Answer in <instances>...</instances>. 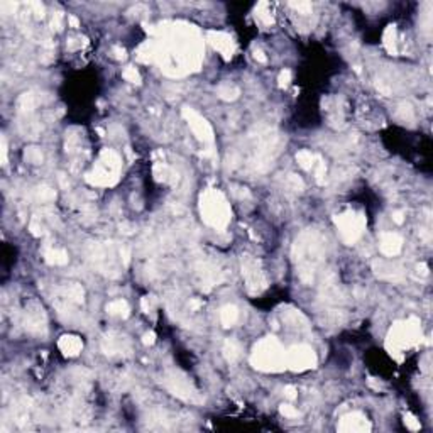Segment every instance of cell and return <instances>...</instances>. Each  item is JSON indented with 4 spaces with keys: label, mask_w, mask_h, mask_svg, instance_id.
<instances>
[{
    "label": "cell",
    "mask_w": 433,
    "mask_h": 433,
    "mask_svg": "<svg viewBox=\"0 0 433 433\" xmlns=\"http://www.w3.org/2000/svg\"><path fill=\"white\" fill-rule=\"evenodd\" d=\"M154 61L168 76H184L198 71L203 61V41L195 25L183 22L161 24L156 29Z\"/></svg>",
    "instance_id": "cell-1"
},
{
    "label": "cell",
    "mask_w": 433,
    "mask_h": 433,
    "mask_svg": "<svg viewBox=\"0 0 433 433\" xmlns=\"http://www.w3.org/2000/svg\"><path fill=\"white\" fill-rule=\"evenodd\" d=\"M325 256V242L318 232L308 229L298 235L293 244V257L296 262L300 279L306 284H311L315 279L316 269L320 267Z\"/></svg>",
    "instance_id": "cell-2"
},
{
    "label": "cell",
    "mask_w": 433,
    "mask_h": 433,
    "mask_svg": "<svg viewBox=\"0 0 433 433\" xmlns=\"http://www.w3.org/2000/svg\"><path fill=\"white\" fill-rule=\"evenodd\" d=\"M200 213L205 224L215 230H225L232 219L230 203L216 188H208L200 195Z\"/></svg>",
    "instance_id": "cell-3"
},
{
    "label": "cell",
    "mask_w": 433,
    "mask_h": 433,
    "mask_svg": "<svg viewBox=\"0 0 433 433\" xmlns=\"http://www.w3.org/2000/svg\"><path fill=\"white\" fill-rule=\"evenodd\" d=\"M251 364L262 372H281L286 369V350L276 337H264L252 348Z\"/></svg>",
    "instance_id": "cell-4"
},
{
    "label": "cell",
    "mask_w": 433,
    "mask_h": 433,
    "mask_svg": "<svg viewBox=\"0 0 433 433\" xmlns=\"http://www.w3.org/2000/svg\"><path fill=\"white\" fill-rule=\"evenodd\" d=\"M421 342V327L420 320L416 316H411L408 320L396 321L391 327L386 337V348L393 357L401 359V356Z\"/></svg>",
    "instance_id": "cell-5"
},
{
    "label": "cell",
    "mask_w": 433,
    "mask_h": 433,
    "mask_svg": "<svg viewBox=\"0 0 433 433\" xmlns=\"http://www.w3.org/2000/svg\"><path fill=\"white\" fill-rule=\"evenodd\" d=\"M120 170H122L120 156L112 149H103L93 170L87 174V181L93 186H114L120 178Z\"/></svg>",
    "instance_id": "cell-6"
},
{
    "label": "cell",
    "mask_w": 433,
    "mask_h": 433,
    "mask_svg": "<svg viewBox=\"0 0 433 433\" xmlns=\"http://www.w3.org/2000/svg\"><path fill=\"white\" fill-rule=\"evenodd\" d=\"M240 269H242V278H244L247 293L252 294V296H257V294H261L262 291H266L267 278L257 257L244 254L240 257Z\"/></svg>",
    "instance_id": "cell-7"
},
{
    "label": "cell",
    "mask_w": 433,
    "mask_h": 433,
    "mask_svg": "<svg viewBox=\"0 0 433 433\" xmlns=\"http://www.w3.org/2000/svg\"><path fill=\"white\" fill-rule=\"evenodd\" d=\"M335 225L340 234V239L344 244L352 246L361 239L366 229V215L362 212H354L348 210L335 216Z\"/></svg>",
    "instance_id": "cell-8"
},
{
    "label": "cell",
    "mask_w": 433,
    "mask_h": 433,
    "mask_svg": "<svg viewBox=\"0 0 433 433\" xmlns=\"http://www.w3.org/2000/svg\"><path fill=\"white\" fill-rule=\"evenodd\" d=\"M165 388L174 394L176 398L186 401V403H203V398L200 396L198 389L193 386V383L179 371H170L163 377Z\"/></svg>",
    "instance_id": "cell-9"
},
{
    "label": "cell",
    "mask_w": 433,
    "mask_h": 433,
    "mask_svg": "<svg viewBox=\"0 0 433 433\" xmlns=\"http://www.w3.org/2000/svg\"><path fill=\"white\" fill-rule=\"evenodd\" d=\"M286 367L293 372H305L316 367V354L310 345L298 344L286 350Z\"/></svg>",
    "instance_id": "cell-10"
},
{
    "label": "cell",
    "mask_w": 433,
    "mask_h": 433,
    "mask_svg": "<svg viewBox=\"0 0 433 433\" xmlns=\"http://www.w3.org/2000/svg\"><path fill=\"white\" fill-rule=\"evenodd\" d=\"M181 115H183V119L186 120L188 127L192 129V132L195 136H197L198 141L207 142V144L213 142V139H215V137H213V129H212V125H210V122L203 117V115H200L197 110L192 109V107H183Z\"/></svg>",
    "instance_id": "cell-11"
},
{
    "label": "cell",
    "mask_w": 433,
    "mask_h": 433,
    "mask_svg": "<svg viewBox=\"0 0 433 433\" xmlns=\"http://www.w3.org/2000/svg\"><path fill=\"white\" fill-rule=\"evenodd\" d=\"M207 41L212 44V47L215 51H219L220 55L224 56V60L229 61L234 58L235 51H237V44H235V41L230 34L222 33V31H208Z\"/></svg>",
    "instance_id": "cell-12"
},
{
    "label": "cell",
    "mask_w": 433,
    "mask_h": 433,
    "mask_svg": "<svg viewBox=\"0 0 433 433\" xmlns=\"http://www.w3.org/2000/svg\"><path fill=\"white\" fill-rule=\"evenodd\" d=\"M371 428L372 426L369 423L367 416L361 411H352V413L344 415L337 425V430L344 433H366L371 431Z\"/></svg>",
    "instance_id": "cell-13"
},
{
    "label": "cell",
    "mask_w": 433,
    "mask_h": 433,
    "mask_svg": "<svg viewBox=\"0 0 433 433\" xmlns=\"http://www.w3.org/2000/svg\"><path fill=\"white\" fill-rule=\"evenodd\" d=\"M46 313L43 306L38 305L36 302L31 303L24 311V327L28 329L31 334H44L46 332Z\"/></svg>",
    "instance_id": "cell-14"
},
{
    "label": "cell",
    "mask_w": 433,
    "mask_h": 433,
    "mask_svg": "<svg viewBox=\"0 0 433 433\" xmlns=\"http://www.w3.org/2000/svg\"><path fill=\"white\" fill-rule=\"evenodd\" d=\"M372 269L374 274L379 279H384V281H401L403 279V269H401L398 264H391V262H384V261H374L372 262Z\"/></svg>",
    "instance_id": "cell-15"
},
{
    "label": "cell",
    "mask_w": 433,
    "mask_h": 433,
    "mask_svg": "<svg viewBox=\"0 0 433 433\" xmlns=\"http://www.w3.org/2000/svg\"><path fill=\"white\" fill-rule=\"evenodd\" d=\"M401 249H403V239L394 234V232H384L379 239V251L383 256L386 257H394L398 256Z\"/></svg>",
    "instance_id": "cell-16"
},
{
    "label": "cell",
    "mask_w": 433,
    "mask_h": 433,
    "mask_svg": "<svg viewBox=\"0 0 433 433\" xmlns=\"http://www.w3.org/2000/svg\"><path fill=\"white\" fill-rule=\"evenodd\" d=\"M125 348H129V340L125 337L120 335H107L102 340V350L107 354V356H114V354H120L124 352Z\"/></svg>",
    "instance_id": "cell-17"
},
{
    "label": "cell",
    "mask_w": 433,
    "mask_h": 433,
    "mask_svg": "<svg viewBox=\"0 0 433 433\" xmlns=\"http://www.w3.org/2000/svg\"><path fill=\"white\" fill-rule=\"evenodd\" d=\"M58 347H60V350L65 354L66 357H76L78 354L82 352L83 342L80 337H76V335H63L60 342H58Z\"/></svg>",
    "instance_id": "cell-18"
},
{
    "label": "cell",
    "mask_w": 433,
    "mask_h": 433,
    "mask_svg": "<svg viewBox=\"0 0 433 433\" xmlns=\"http://www.w3.org/2000/svg\"><path fill=\"white\" fill-rule=\"evenodd\" d=\"M43 95L44 93H36V92H25L17 100V110L22 114L33 112L39 103H43Z\"/></svg>",
    "instance_id": "cell-19"
},
{
    "label": "cell",
    "mask_w": 433,
    "mask_h": 433,
    "mask_svg": "<svg viewBox=\"0 0 433 433\" xmlns=\"http://www.w3.org/2000/svg\"><path fill=\"white\" fill-rule=\"evenodd\" d=\"M283 321L288 327H291V329H296V330H306V329H308V320H306V316L300 310L288 308L286 311H283Z\"/></svg>",
    "instance_id": "cell-20"
},
{
    "label": "cell",
    "mask_w": 433,
    "mask_h": 433,
    "mask_svg": "<svg viewBox=\"0 0 433 433\" xmlns=\"http://www.w3.org/2000/svg\"><path fill=\"white\" fill-rule=\"evenodd\" d=\"M254 17H256V22H259L261 25H264V28H269V25L274 24L271 5H269L267 2H259L256 5Z\"/></svg>",
    "instance_id": "cell-21"
},
{
    "label": "cell",
    "mask_w": 433,
    "mask_h": 433,
    "mask_svg": "<svg viewBox=\"0 0 433 433\" xmlns=\"http://www.w3.org/2000/svg\"><path fill=\"white\" fill-rule=\"evenodd\" d=\"M383 44L389 55H398V34H396V25H388L383 36Z\"/></svg>",
    "instance_id": "cell-22"
},
{
    "label": "cell",
    "mask_w": 433,
    "mask_h": 433,
    "mask_svg": "<svg viewBox=\"0 0 433 433\" xmlns=\"http://www.w3.org/2000/svg\"><path fill=\"white\" fill-rule=\"evenodd\" d=\"M237 320H239V310H237V306L225 305L224 308L220 310V321H222V325H224L225 329H230V327H234L237 323Z\"/></svg>",
    "instance_id": "cell-23"
},
{
    "label": "cell",
    "mask_w": 433,
    "mask_h": 433,
    "mask_svg": "<svg viewBox=\"0 0 433 433\" xmlns=\"http://www.w3.org/2000/svg\"><path fill=\"white\" fill-rule=\"evenodd\" d=\"M83 296H85V291L80 284L76 283H71L63 289V298H66L70 303H75V305H82L83 303Z\"/></svg>",
    "instance_id": "cell-24"
},
{
    "label": "cell",
    "mask_w": 433,
    "mask_h": 433,
    "mask_svg": "<svg viewBox=\"0 0 433 433\" xmlns=\"http://www.w3.org/2000/svg\"><path fill=\"white\" fill-rule=\"evenodd\" d=\"M44 259L51 266H65L68 262V252L65 249H47L44 252Z\"/></svg>",
    "instance_id": "cell-25"
},
{
    "label": "cell",
    "mask_w": 433,
    "mask_h": 433,
    "mask_svg": "<svg viewBox=\"0 0 433 433\" xmlns=\"http://www.w3.org/2000/svg\"><path fill=\"white\" fill-rule=\"evenodd\" d=\"M216 95H219L222 100H225V102H232V100L239 98L240 90L235 85H232V83H222V85H219V88H216Z\"/></svg>",
    "instance_id": "cell-26"
},
{
    "label": "cell",
    "mask_w": 433,
    "mask_h": 433,
    "mask_svg": "<svg viewBox=\"0 0 433 433\" xmlns=\"http://www.w3.org/2000/svg\"><path fill=\"white\" fill-rule=\"evenodd\" d=\"M107 311L114 316H122V318H127L130 308H129V305L125 300H114V302H110L107 305Z\"/></svg>",
    "instance_id": "cell-27"
},
{
    "label": "cell",
    "mask_w": 433,
    "mask_h": 433,
    "mask_svg": "<svg viewBox=\"0 0 433 433\" xmlns=\"http://www.w3.org/2000/svg\"><path fill=\"white\" fill-rule=\"evenodd\" d=\"M296 161H298V165L303 168V170L310 171V170H313V166L316 163V156L311 151H308V149H302V151L296 152Z\"/></svg>",
    "instance_id": "cell-28"
},
{
    "label": "cell",
    "mask_w": 433,
    "mask_h": 433,
    "mask_svg": "<svg viewBox=\"0 0 433 433\" xmlns=\"http://www.w3.org/2000/svg\"><path fill=\"white\" fill-rule=\"evenodd\" d=\"M136 58L142 63H154V43L147 41L136 52Z\"/></svg>",
    "instance_id": "cell-29"
},
{
    "label": "cell",
    "mask_w": 433,
    "mask_h": 433,
    "mask_svg": "<svg viewBox=\"0 0 433 433\" xmlns=\"http://www.w3.org/2000/svg\"><path fill=\"white\" fill-rule=\"evenodd\" d=\"M222 352H224V356H225V359L229 362H235L237 359H239V356H240V347H239V344H237L235 340H225L224 342V347H222Z\"/></svg>",
    "instance_id": "cell-30"
},
{
    "label": "cell",
    "mask_w": 433,
    "mask_h": 433,
    "mask_svg": "<svg viewBox=\"0 0 433 433\" xmlns=\"http://www.w3.org/2000/svg\"><path fill=\"white\" fill-rule=\"evenodd\" d=\"M152 173H154V178L157 179V181H163V183H168L173 179V171L168 168L165 163H157V165L154 166V170H152Z\"/></svg>",
    "instance_id": "cell-31"
},
{
    "label": "cell",
    "mask_w": 433,
    "mask_h": 433,
    "mask_svg": "<svg viewBox=\"0 0 433 433\" xmlns=\"http://www.w3.org/2000/svg\"><path fill=\"white\" fill-rule=\"evenodd\" d=\"M24 159L28 163H31V165H41L44 159V156H43V152H41L39 147H28L24 152Z\"/></svg>",
    "instance_id": "cell-32"
},
{
    "label": "cell",
    "mask_w": 433,
    "mask_h": 433,
    "mask_svg": "<svg viewBox=\"0 0 433 433\" xmlns=\"http://www.w3.org/2000/svg\"><path fill=\"white\" fill-rule=\"evenodd\" d=\"M36 195H38V198L41 200V202H51V200L56 198L55 190H51L49 186H39L38 190H36Z\"/></svg>",
    "instance_id": "cell-33"
},
{
    "label": "cell",
    "mask_w": 433,
    "mask_h": 433,
    "mask_svg": "<svg viewBox=\"0 0 433 433\" xmlns=\"http://www.w3.org/2000/svg\"><path fill=\"white\" fill-rule=\"evenodd\" d=\"M122 76H124L129 83H136V85H139V83H141V75H139V71H137L134 66H127V68H125L124 73H122Z\"/></svg>",
    "instance_id": "cell-34"
},
{
    "label": "cell",
    "mask_w": 433,
    "mask_h": 433,
    "mask_svg": "<svg viewBox=\"0 0 433 433\" xmlns=\"http://www.w3.org/2000/svg\"><path fill=\"white\" fill-rule=\"evenodd\" d=\"M398 115H399V119L401 120H408V122H411V120L415 119V114H413V109H411V105L410 103H403L399 107V110H398Z\"/></svg>",
    "instance_id": "cell-35"
},
{
    "label": "cell",
    "mask_w": 433,
    "mask_h": 433,
    "mask_svg": "<svg viewBox=\"0 0 433 433\" xmlns=\"http://www.w3.org/2000/svg\"><path fill=\"white\" fill-rule=\"evenodd\" d=\"M288 184H289V188L294 190V192H303V188H305L303 179L300 178L298 174H289V176H288Z\"/></svg>",
    "instance_id": "cell-36"
},
{
    "label": "cell",
    "mask_w": 433,
    "mask_h": 433,
    "mask_svg": "<svg viewBox=\"0 0 433 433\" xmlns=\"http://www.w3.org/2000/svg\"><path fill=\"white\" fill-rule=\"evenodd\" d=\"M315 176H316V181L318 183H323V176H325V171H327V168H325V163L320 159L318 156H316V163H315Z\"/></svg>",
    "instance_id": "cell-37"
},
{
    "label": "cell",
    "mask_w": 433,
    "mask_h": 433,
    "mask_svg": "<svg viewBox=\"0 0 433 433\" xmlns=\"http://www.w3.org/2000/svg\"><path fill=\"white\" fill-rule=\"evenodd\" d=\"M279 413L283 416H286V418H298L300 416V411L291 404H281L279 406Z\"/></svg>",
    "instance_id": "cell-38"
},
{
    "label": "cell",
    "mask_w": 433,
    "mask_h": 433,
    "mask_svg": "<svg viewBox=\"0 0 433 433\" xmlns=\"http://www.w3.org/2000/svg\"><path fill=\"white\" fill-rule=\"evenodd\" d=\"M404 425L408 426L411 431H418V430L421 428L420 420H416V416H413L411 413H406V415H404Z\"/></svg>",
    "instance_id": "cell-39"
},
{
    "label": "cell",
    "mask_w": 433,
    "mask_h": 433,
    "mask_svg": "<svg viewBox=\"0 0 433 433\" xmlns=\"http://www.w3.org/2000/svg\"><path fill=\"white\" fill-rule=\"evenodd\" d=\"M289 82H291V71L289 70H283L281 73H279L278 76V83L281 88H286L289 85Z\"/></svg>",
    "instance_id": "cell-40"
},
{
    "label": "cell",
    "mask_w": 433,
    "mask_h": 433,
    "mask_svg": "<svg viewBox=\"0 0 433 433\" xmlns=\"http://www.w3.org/2000/svg\"><path fill=\"white\" fill-rule=\"evenodd\" d=\"M289 7L296 9L298 12H302V14L311 12V4L310 2H289Z\"/></svg>",
    "instance_id": "cell-41"
},
{
    "label": "cell",
    "mask_w": 433,
    "mask_h": 433,
    "mask_svg": "<svg viewBox=\"0 0 433 433\" xmlns=\"http://www.w3.org/2000/svg\"><path fill=\"white\" fill-rule=\"evenodd\" d=\"M29 230H31V234H33V235H36V237H39V235H43V234H44V229H43V225H41L39 222L36 220V219H33V220H31V224H29Z\"/></svg>",
    "instance_id": "cell-42"
},
{
    "label": "cell",
    "mask_w": 433,
    "mask_h": 433,
    "mask_svg": "<svg viewBox=\"0 0 433 433\" xmlns=\"http://www.w3.org/2000/svg\"><path fill=\"white\" fill-rule=\"evenodd\" d=\"M31 9H33V14H34L38 19H43V17H44V5L41 4V2H31Z\"/></svg>",
    "instance_id": "cell-43"
},
{
    "label": "cell",
    "mask_w": 433,
    "mask_h": 433,
    "mask_svg": "<svg viewBox=\"0 0 433 433\" xmlns=\"http://www.w3.org/2000/svg\"><path fill=\"white\" fill-rule=\"evenodd\" d=\"M51 28L55 31H61L63 28V12H56L51 19Z\"/></svg>",
    "instance_id": "cell-44"
},
{
    "label": "cell",
    "mask_w": 433,
    "mask_h": 433,
    "mask_svg": "<svg viewBox=\"0 0 433 433\" xmlns=\"http://www.w3.org/2000/svg\"><path fill=\"white\" fill-rule=\"evenodd\" d=\"M141 306H142V311H144V313H149V311L152 310V306H154V302H152L151 296H144L141 302Z\"/></svg>",
    "instance_id": "cell-45"
},
{
    "label": "cell",
    "mask_w": 433,
    "mask_h": 433,
    "mask_svg": "<svg viewBox=\"0 0 433 433\" xmlns=\"http://www.w3.org/2000/svg\"><path fill=\"white\" fill-rule=\"evenodd\" d=\"M120 259H122V264L124 266H129L130 262V249L129 247H120Z\"/></svg>",
    "instance_id": "cell-46"
},
{
    "label": "cell",
    "mask_w": 433,
    "mask_h": 433,
    "mask_svg": "<svg viewBox=\"0 0 433 433\" xmlns=\"http://www.w3.org/2000/svg\"><path fill=\"white\" fill-rule=\"evenodd\" d=\"M283 393H284V398H288V399H294L296 398V393H298V389L294 388V386H286L283 389Z\"/></svg>",
    "instance_id": "cell-47"
},
{
    "label": "cell",
    "mask_w": 433,
    "mask_h": 433,
    "mask_svg": "<svg viewBox=\"0 0 433 433\" xmlns=\"http://www.w3.org/2000/svg\"><path fill=\"white\" fill-rule=\"evenodd\" d=\"M0 7H2V10L5 14H14L15 12V7H17V4L15 2H2V5H0Z\"/></svg>",
    "instance_id": "cell-48"
},
{
    "label": "cell",
    "mask_w": 433,
    "mask_h": 433,
    "mask_svg": "<svg viewBox=\"0 0 433 433\" xmlns=\"http://www.w3.org/2000/svg\"><path fill=\"white\" fill-rule=\"evenodd\" d=\"M156 340V335L152 334V332H147V334H144V337H142V344L144 345H152Z\"/></svg>",
    "instance_id": "cell-49"
},
{
    "label": "cell",
    "mask_w": 433,
    "mask_h": 433,
    "mask_svg": "<svg viewBox=\"0 0 433 433\" xmlns=\"http://www.w3.org/2000/svg\"><path fill=\"white\" fill-rule=\"evenodd\" d=\"M2 165H7V139L2 136Z\"/></svg>",
    "instance_id": "cell-50"
},
{
    "label": "cell",
    "mask_w": 433,
    "mask_h": 433,
    "mask_svg": "<svg viewBox=\"0 0 433 433\" xmlns=\"http://www.w3.org/2000/svg\"><path fill=\"white\" fill-rule=\"evenodd\" d=\"M254 60L262 63V65H264V63H267V58H266V55H264L261 49H254Z\"/></svg>",
    "instance_id": "cell-51"
},
{
    "label": "cell",
    "mask_w": 433,
    "mask_h": 433,
    "mask_svg": "<svg viewBox=\"0 0 433 433\" xmlns=\"http://www.w3.org/2000/svg\"><path fill=\"white\" fill-rule=\"evenodd\" d=\"M114 55H115V58H117V60H125V49H124V47L115 46V47H114Z\"/></svg>",
    "instance_id": "cell-52"
},
{
    "label": "cell",
    "mask_w": 433,
    "mask_h": 433,
    "mask_svg": "<svg viewBox=\"0 0 433 433\" xmlns=\"http://www.w3.org/2000/svg\"><path fill=\"white\" fill-rule=\"evenodd\" d=\"M393 222H396V224H403L404 222V213L403 212H394L393 213Z\"/></svg>",
    "instance_id": "cell-53"
},
{
    "label": "cell",
    "mask_w": 433,
    "mask_h": 433,
    "mask_svg": "<svg viewBox=\"0 0 433 433\" xmlns=\"http://www.w3.org/2000/svg\"><path fill=\"white\" fill-rule=\"evenodd\" d=\"M68 22H70L71 28H80V20H78L75 15H70V17H68Z\"/></svg>",
    "instance_id": "cell-54"
},
{
    "label": "cell",
    "mask_w": 433,
    "mask_h": 433,
    "mask_svg": "<svg viewBox=\"0 0 433 433\" xmlns=\"http://www.w3.org/2000/svg\"><path fill=\"white\" fill-rule=\"evenodd\" d=\"M190 306H192L193 310H197V308H200V306H202V303H200V302H197V300H193V302L190 303Z\"/></svg>",
    "instance_id": "cell-55"
}]
</instances>
